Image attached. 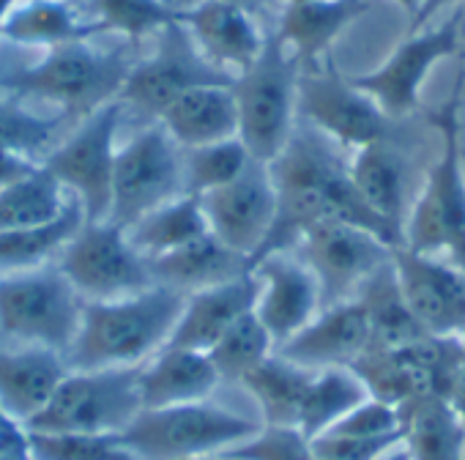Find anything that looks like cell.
<instances>
[{"label": "cell", "mask_w": 465, "mask_h": 460, "mask_svg": "<svg viewBox=\"0 0 465 460\" xmlns=\"http://www.w3.org/2000/svg\"><path fill=\"white\" fill-rule=\"evenodd\" d=\"M312 460H326V457H315V455H312Z\"/></svg>", "instance_id": "cell-52"}, {"label": "cell", "mask_w": 465, "mask_h": 460, "mask_svg": "<svg viewBox=\"0 0 465 460\" xmlns=\"http://www.w3.org/2000/svg\"><path fill=\"white\" fill-rule=\"evenodd\" d=\"M274 343L266 326L258 321L255 310L232 324L208 351L222 381H242L263 359L274 354Z\"/></svg>", "instance_id": "cell-36"}, {"label": "cell", "mask_w": 465, "mask_h": 460, "mask_svg": "<svg viewBox=\"0 0 465 460\" xmlns=\"http://www.w3.org/2000/svg\"><path fill=\"white\" fill-rule=\"evenodd\" d=\"M148 266H151L153 285L189 296L250 275L252 261L232 253L230 247H224L208 234L175 253L148 261Z\"/></svg>", "instance_id": "cell-26"}, {"label": "cell", "mask_w": 465, "mask_h": 460, "mask_svg": "<svg viewBox=\"0 0 465 460\" xmlns=\"http://www.w3.org/2000/svg\"><path fill=\"white\" fill-rule=\"evenodd\" d=\"M252 156L242 145L239 137L200 145V148H186L183 151V192L186 195H208L230 181H236L247 167Z\"/></svg>", "instance_id": "cell-37"}, {"label": "cell", "mask_w": 465, "mask_h": 460, "mask_svg": "<svg viewBox=\"0 0 465 460\" xmlns=\"http://www.w3.org/2000/svg\"><path fill=\"white\" fill-rule=\"evenodd\" d=\"M85 299L53 266L0 275V337L66 354L77 337Z\"/></svg>", "instance_id": "cell-8"}, {"label": "cell", "mask_w": 465, "mask_h": 460, "mask_svg": "<svg viewBox=\"0 0 465 460\" xmlns=\"http://www.w3.org/2000/svg\"><path fill=\"white\" fill-rule=\"evenodd\" d=\"M34 460H140L118 433L110 435H45L28 433Z\"/></svg>", "instance_id": "cell-40"}, {"label": "cell", "mask_w": 465, "mask_h": 460, "mask_svg": "<svg viewBox=\"0 0 465 460\" xmlns=\"http://www.w3.org/2000/svg\"><path fill=\"white\" fill-rule=\"evenodd\" d=\"M102 28L94 20H83L69 0H20L0 25V39L28 47H61L88 42Z\"/></svg>", "instance_id": "cell-28"}, {"label": "cell", "mask_w": 465, "mask_h": 460, "mask_svg": "<svg viewBox=\"0 0 465 460\" xmlns=\"http://www.w3.org/2000/svg\"><path fill=\"white\" fill-rule=\"evenodd\" d=\"M197 460H236V457H230V455L219 452V455H205V457H197Z\"/></svg>", "instance_id": "cell-49"}, {"label": "cell", "mask_w": 465, "mask_h": 460, "mask_svg": "<svg viewBox=\"0 0 465 460\" xmlns=\"http://www.w3.org/2000/svg\"><path fill=\"white\" fill-rule=\"evenodd\" d=\"M124 105L115 99L91 115L50 154L42 167L69 192L80 208L85 222H99L110 216L113 200V167H115V137L121 129Z\"/></svg>", "instance_id": "cell-10"}, {"label": "cell", "mask_w": 465, "mask_h": 460, "mask_svg": "<svg viewBox=\"0 0 465 460\" xmlns=\"http://www.w3.org/2000/svg\"><path fill=\"white\" fill-rule=\"evenodd\" d=\"M178 23L203 58L232 80L258 61L269 36L252 12L230 0H194L189 6H178Z\"/></svg>", "instance_id": "cell-19"}, {"label": "cell", "mask_w": 465, "mask_h": 460, "mask_svg": "<svg viewBox=\"0 0 465 460\" xmlns=\"http://www.w3.org/2000/svg\"><path fill=\"white\" fill-rule=\"evenodd\" d=\"M465 72H460L451 96L432 110V124L440 132V154L427 173V181L408 208L402 245L419 255H449V264L465 272V167L460 143V96Z\"/></svg>", "instance_id": "cell-3"}, {"label": "cell", "mask_w": 465, "mask_h": 460, "mask_svg": "<svg viewBox=\"0 0 465 460\" xmlns=\"http://www.w3.org/2000/svg\"><path fill=\"white\" fill-rule=\"evenodd\" d=\"M66 203L69 195L64 186L36 165L28 175L0 186V234L47 225L64 214Z\"/></svg>", "instance_id": "cell-35"}, {"label": "cell", "mask_w": 465, "mask_h": 460, "mask_svg": "<svg viewBox=\"0 0 465 460\" xmlns=\"http://www.w3.org/2000/svg\"><path fill=\"white\" fill-rule=\"evenodd\" d=\"M83 219L85 216L80 203L69 195V203L58 219L25 230H4L0 234V275L25 272L45 266L47 261H55V255L77 234Z\"/></svg>", "instance_id": "cell-34"}, {"label": "cell", "mask_w": 465, "mask_h": 460, "mask_svg": "<svg viewBox=\"0 0 465 460\" xmlns=\"http://www.w3.org/2000/svg\"><path fill=\"white\" fill-rule=\"evenodd\" d=\"M367 389L351 367H321L312 370L307 384L296 427L312 441L337 425L351 408L367 400Z\"/></svg>", "instance_id": "cell-33"}, {"label": "cell", "mask_w": 465, "mask_h": 460, "mask_svg": "<svg viewBox=\"0 0 465 460\" xmlns=\"http://www.w3.org/2000/svg\"><path fill=\"white\" fill-rule=\"evenodd\" d=\"M285 6H296V4H312V0H282Z\"/></svg>", "instance_id": "cell-50"}, {"label": "cell", "mask_w": 465, "mask_h": 460, "mask_svg": "<svg viewBox=\"0 0 465 460\" xmlns=\"http://www.w3.org/2000/svg\"><path fill=\"white\" fill-rule=\"evenodd\" d=\"M189 4H194V0H189ZM230 4H239V6H244L247 12H252L255 15V9H261L266 0H230Z\"/></svg>", "instance_id": "cell-48"}, {"label": "cell", "mask_w": 465, "mask_h": 460, "mask_svg": "<svg viewBox=\"0 0 465 460\" xmlns=\"http://www.w3.org/2000/svg\"><path fill=\"white\" fill-rule=\"evenodd\" d=\"M102 34H121L126 39L156 36L164 25L178 20L173 0H91Z\"/></svg>", "instance_id": "cell-38"}, {"label": "cell", "mask_w": 465, "mask_h": 460, "mask_svg": "<svg viewBox=\"0 0 465 460\" xmlns=\"http://www.w3.org/2000/svg\"><path fill=\"white\" fill-rule=\"evenodd\" d=\"M299 258L321 285L323 307L353 299L361 285L391 261V245L359 225L323 219L304 230Z\"/></svg>", "instance_id": "cell-14"}, {"label": "cell", "mask_w": 465, "mask_h": 460, "mask_svg": "<svg viewBox=\"0 0 465 460\" xmlns=\"http://www.w3.org/2000/svg\"><path fill=\"white\" fill-rule=\"evenodd\" d=\"M200 85H232V77L208 64L175 20L156 34L153 53L129 69L118 102L156 121L173 99Z\"/></svg>", "instance_id": "cell-13"}, {"label": "cell", "mask_w": 465, "mask_h": 460, "mask_svg": "<svg viewBox=\"0 0 465 460\" xmlns=\"http://www.w3.org/2000/svg\"><path fill=\"white\" fill-rule=\"evenodd\" d=\"M348 178L361 203L391 230L402 245L405 203V162L389 140L356 148L348 162Z\"/></svg>", "instance_id": "cell-27"}, {"label": "cell", "mask_w": 465, "mask_h": 460, "mask_svg": "<svg viewBox=\"0 0 465 460\" xmlns=\"http://www.w3.org/2000/svg\"><path fill=\"white\" fill-rule=\"evenodd\" d=\"M252 277L258 283L255 315L266 326L274 348H282L321 313V285L291 250L252 261Z\"/></svg>", "instance_id": "cell-18"}, {"label": "cell", "mask_w": 465, "mask_h": 460, "mask_svg": "<svg viewBox=\"0 0 465 460\" xmlns=\"http://www.w3.org/2000/svg\"><path fill=\"white\" fill-rule=\"evenodd\" d=\"M397 288L427 337H465V272L405 247L391 250Z\"/></svg>", "instance_id": "cell-17"}, {"label": "cell", "mask_w": 465, "mask_h": 460, "mask_svg": "<svg viewBox=\"0 0 465 460\" xmlns=\"http://www.w3.org/2000/svg\"><path fill=\"white\" fill-rule=\"evenodd\" d=\"M64 354L39 345L0 348V411L25 427L66 378Z\"/></svg>", "instance_id": "cell-22"}, {"label": "cell", "mask_w": 465, "mask_h": 460, "mask_svg": "<svg viewBox=\"0 0 465 460\" xmlns=\"http://www.w3.org/2000/svg\"><path fill=\"white\" fill-rule=\"evenodd\" d=\"M299 80L302 64L280 42L277 34L266 36L258 61L232 80V99H236L239 110V140L261 165L274 162L296 132Z\"/></svg>", "instance_id": "cell-5"}, {"label": "cell", "mask_w": 465, "mask_h": 460, "mask_svg": "<svg viewBox=\"0 0 465 460\" xmlns=\"http://www.w3.org/2000/svg\"><path fill=\"white\" fill-rule=\"evenodd\" d=\"M460 156H462V167H465V148H462V154H460Z\"/></svg>", "instance_id": "cell-51"}, {"label": "cell", "mask_w": 465, "mask_h": 460, "mask_svg": "<svg viewBox=\"0 0 465 460\" xmlns=\"http://www.w3.org/2000/svg\"><path fill=\"white\" fill-rule=\"evenodd\" d=\"M367 348H370L367 310L353 296L321 307V313L299 335H293L282 348H277V354L302 367L321 370V367H351Z\"/></svg>", "instance_id": "cell-20"}, {"label": "cell", "mask_w": 465, "mask_h": 460, "mask_svg": "<svg viewBox=\"0 0 465 460\" xmlns=\"http://www.w3.org/2000/svg\"><path fill=\"white\" fill-rule=\"evenodd\" d=\"M323 435H340V438H391L402 435L400 411L389 403H381L375 397L361 400L356 408H351L337 425H331Z\"/></svg>", "instance_id": "cell-42"}, {"label": "cell", "mask_w": 465, "mask_h": 460, "mask_svg": "<svg viewBox=\"0 0 465 460\" xmlns=\"http://www.w3.org/2000/svg\"><path fill=\"white\" fill-rule=\"evenodd\" d=\"M124 230H126V239L132 242V247L145 261H153V258H162L167 253H175V250L208 236V222H205L200 197L183 192V195L162 203L151 214L140 216L134 225H129Z\"/></svg>", "instance_id": "cell-29"}, {"label": "cell", "mask_w": 465, "mask_h": 460, "mask_svg": "<svg viewBox=\"0 0 465 460\" xmlns=\"http://www.w3.org/2000/svg\"><path fill=\"white\" fill-rule=\"evenodd\" d=\"M258 283L250 275L213 285L197 294L183 296L181 315L164 348H186V351H211V345L247 313L255 310Z\"/></svg>", "instance_id": "cell-21"}, {"label": "cell", "mask_w": 465, "mask_h": 460, "mask_svg": "<svg viewBox=\"0 0 465 460\" xmlns=\"http://www.w3.org/2000/svg\"><path fill=\"white\" fill-rule=\"evenodd\" d=\"M178 195H183V148H178L159 124L118 148L110 222L129 227Z\"/></svg>", "instance_id": "cell-11"}, {"label": "cell", "mask_w": 465, "mask_h": 460, "mask_svg": "<svg viewBox=\"0 0 465 460\" xmlns=\"http://www.w3.org/2000/svg\"><path fill=\"white\" fill-rule=\"evenodd\" d=\"M446 403H449V408L465 425V337H462V354H460V365H457V373H454V381H451V389H449Z\"/></svg>", "instance_id": "cell-44"}, {"label": "cell", "mask_w": 465, "mask_h": 460, "mask_svg": "<svg viewBox=\"0 0 465 460\" xmlns=\"http://www.w3.org/2000/svg\"><path fill=\"white\" fill-rule=\"evenodd\" d=\"M457 6H462V0H421L416 17L411 20V31L430 28V20H435L440 12H446V9H457Z\"/></svg>", "instance_id": "cell-45"}, {"label": "cell", "mask_w": 465, "mask_h": 460, "mask_svg": "<svg viewBox=\"0 0 465 460\" xmlns=\"http://www.w3.org/2000/svg\"><path fill=\"white\" fill-rule=\"evenodd\" d=\"M140 367L69 370L50 403L25 422V430L45 435L124 433L143 411Z\"/></svg>", "instance_id": "cell-6"}, {"label": "cell", "mask_w": 465, "mask_h": 460, "mask_svg": "<svg viewBox=\"0 0 465 460\" xmlns=\"http://www.w3.org/2000/svg\"><path fill=\"white\" fill-rule=\"evenodd\" d=\"M370 12L367 0H312V4L285 6L277 36L296 55L304 69H315L334 42Z\"/></svg>", "instance_id": "cell-24"}, {"label": "cell", "mask_w": 465, "mask_h": 460, "mask_svg": "<svg viewBox=\"0 0 465 460\" xmlns=\"http://www.w3.org/2000/svg\"><path fill=\"white\" fill-rule=\"evenodd\" d=\"M134 61L126 50H96L88 42L61 45L34 66H17L0 75V88L17 99L34 96L53 102L69 115H91L118 99Z\"/></svg>", "instance_id": "cell-4"}, {"label": "cell", "mask_w": 465, "mask_h": 460, "mask_svg": "<svg viewBox=\"0 0 465 460\" xmlns=\"http://www.w3.org/2000/svg\"><path fill=\"white\" fill-rule=\"evenodd\" d=\"M460 28L462 6L451 9V17L435 28L411 31L383 64L372 72L351 77V83L364 91L389 121L405 118L419 110L427 75L460 50Z\"/></svg>", "instance_id": "cell-12"}, {"label": "cell", "mask_w": 465, "mask_h": 460, "mask_svg": "<svg viewBox=\"0 0 465 460\" xmlns=\"http://www.w3.org/2000/svg\"><path fill=\"white\" fill-rule=\"evenodd\" d=\"M53 264L85 302H110L153 288L148 261L110 219H83Z\"/></svg>", "instance_id": "cell-9"}, {"label": "cell", "mask_w": 465, "mask_h": 460, "mask_svg": "<svg viewBox=\"0 0 465 460\" xmlns=\"http://www.w3.org/2000/svg\"><path fill=\"white\" fill-rule=\"evenodd\" d=\"M296 113L329 143L353 151L378 140H389L391 121L383 115V110L364 91H359L351 77H342L329 66L302 72Z\"/></svg>", "instance_id": "cell-15"}, {"label": "cell", "mask_w": 465, "mask_h": 460, "mask_svg": "<svg viewBox=\"0 0 465 460\" xmlns=\"http://www.w3.org/2000/svg\"><path fill=\"white\" fill-rule=\"evenodd\" d=\"M208 234L239 253L255 258L263 247L277 214V192L269 165L250 162V167L236 178L200 197Z\"/></svg>", "instance_id": "cell-16"}, {"label": "cell", "mask_w": 465, "mask_h": 460, "mask_svg": "<svg viewBox=\"0 0 465 460\" xmlns=\"http://www.w3.org/2000/svg\"><path fill=\"white\" fill-rule=\"evenodd\" d=\"M310 378H312L310 367H302V365H296V362H291L274 351L255 370H250L239 384L258 403L261 416H263L261 425L296 427L299 408H302Z\"/></svg>", "instance_id": "cell-31"}, {"label": "cell", "mask_w": 465, "mask_h": 460, "mask_svg": "<svg viewBox=\"0 0 465 460\" xmlns=\"http://www.w3.org/2000/svg\"><path fill=\"white\" fill-rule=\"evenodd\" d=\"M402 441L413 460H465V425L440 397L400 408Z\"/></svg>", "instance_id": "cell-30"}, {"label": "cell", "mask_w": 465, "mask_h": 460, "mask_svg": "<svg viewBox=\"0 0 465 460\" xmlns=\"http://www.w3.org/2000/svg\"><path fill=\"white\" fill-rule=\"evenodd\" d=\"M258 430V419L203 400L140 411L118 438L140 460H197L236 446Z\"/></svg>", "instance_id": "cell-7"}, {"label": "cell", "mask_w": 465, "mask_h": 460, "mask_svg": "<svg viewBox=\"0 0 465 460\" xmlns=\"http://www.w3.org/2000/svg\"><path fill=\"white\" fill-rule=\"evenodd\" d=\"M36 167L34 159H25V156H17V154H6L0 151V186H6L23 175H28L31 170Z\"/></svg>", "instance_id": "cell-43"}, {"label": "cell", "mask_w": 465, "mask_h": 460, "mask_svg": "<svg viewBox=\"0 0 465 460\" xmlns=\"http://www.w3.org/2000/svg\"><path fill=\"white\" fill-rule=\"evenodd\" d=\"M269 173L277 192V214L252 261L272 253H288L299 245L304 230L323 219L359 225L378 234L391 247H400V239L356 195L348 178V165L315 129H296L280 156L269 162Z\"/></svg>", "instance_id": "cell-1"}, {"label": "cell", "mask_w": 465, "mask_h": 460, "mask_svg": "<svg viewBox=\"0 0 465 460\" xmlns=\"http://www.w3.org/2000/svg\"><path fill=\"white\" fill-rule=\"evenodd\" d=\"M219 384L222 378L205 351L162 348L140 367V403L143 411L203 403Z\"/></svg>", "instance_id": "cell-23"}, {"label": "cell", "mask_w": 465, "mask_h": 460, "mask_svg": "<svg viewBox=\"0 0 465 460\" xmlns=\"http://www.w3.org/2000/svg\"><path fill=\"white\" fill-rule=\"evenodd\" d=\"M236 460H312V444L299 427L261 425L255 435L224 449Z\"/></svg>", "instance_id": "cell-41"}, {"label": "cell", "mask_w": 465, "mask_h": 460, "mask_svg": "<svg viewBox=\"0 0 465 460\" xmlns=\"http://www.w3.org/2000/svg\"><path fill=\"white\" fill-rule=\"evenodd\" d=\"M181 307L183 294L159 285L124 299L85 302L77 337L64 359L69 370L143 365L167 345Z\"/></svg>", "instance_id": "cell-2"}, {"label": "cell", "mask_w": 465, "mask_h": 460, "mask_svg": "<svg viewBox=\"0 0 465 460\" xmlns=\"http://www.w3.org/2000/svg\"><path fill=\"white\" fill-rule=\"evenodd\" d=\"M394 4L413 20L416 17V12H419V4H421V0H394Z\"/></svg>", "instance_id": "cell-47"}, {"label": "cell", "mask_w": 465, "mask_h": 460, "mask_svg": "<svg viewBox=\"0 0 465 460\" xmlns=\"http://www.w3.org/2000/svg\"><path fill=\"white\" fill-rule=\"evenodd\" d=\"M356 299L364 305L367 321H370V348L367 351L402 348V345H411V343L427 337L421 332V326L413 321V315L397 288L391 261L361 285Z\"/></svg>", "instance_id": "cell-32"}, {"label": "cell", "mask_w": 465, "mask_h": 460, "mask_svg": "<svg viewBox=\"0 0 465 460\" xmlns=\"http://www.w3.org/2000/svg\"><path fill=\"white\" fill-rule=\"evenodd\" d=\"M64 121V115L45 118L25 110L20 102L0 99V151L34 159L36 154L53 145V137Z\"/></svg>", "instance_id": "cell-39"}, {"label": "cell", "mask_w": 465, "mask_h": 460, "mask_svg": "<svg viewBox=\"0 0 465 460\" xmlns=\"http://www.w3.org/2000/svg\"><path fill=\"white\" fill-rule=\"evenodd\" d=\"M156 124L178 148H200L239 137V110L232 85H200L173 99Z\"/></svg>", "instance_id": "cell-25"}, {"label": "cell", "mask_w": 465, "mask_h": 460, "mask_svg": "<svg viewBox=\"0 0 465 460\" xmlns=\"http://www.w3.org/2000/svg\"><path fill=\"white\" fill-rule=\"evenodd\" d=\"M375 460H413V457H411V452H408L405 441L400 438V441H394L389 449H383Z\"/></svg>", "instance_id": "cell-46"}]
</instances>
